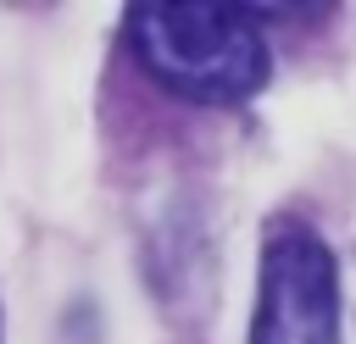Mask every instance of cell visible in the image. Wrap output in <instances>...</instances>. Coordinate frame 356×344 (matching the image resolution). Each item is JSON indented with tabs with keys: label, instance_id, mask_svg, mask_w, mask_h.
<instances>
[{
	"label": "cell",
	"instance_id": "2",
	"mask_svg": "<svg viewBox=\"0 0 356 344\" xmlns=\"http://www.w3.org/2000/svg\"><path fill=\"white\" fill-rule=\"evenodd\" d=\"M250 344H339V266L312 227L261 244Z\"/></svg>",
	"mask_w": 356,
	"mask_h": 344
},
{
	"label": "cell",
	"instance_id": "1",
	"mask_svg": "<svg viewBox=\"0 0 356 344\" xmlns=\"http://www.w3.org/2000/svg\"><path fill=\"white\" fill-rule=\"evenodd\" d=\"M128 44L161 89L195 105H239L273 78L267 33L245 6H134Z\"/></svg>",
	"mask_w": 356,
	"mask_h": 344
}]
</instances>
